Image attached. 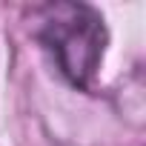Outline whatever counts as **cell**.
<instances>
[{
  "mask_svg": "<svg viewBox=\"0 0 146 146\" xmlns=\"http://www.w3.org/2000/svg\"><path fill=\"white\" fill-rule=\"evenodd\" d=\"M35 40L54 60V69L78 92H95L109 32L103 15L80 0H54L32 12Z\"/></svg>",
  "mask_w": 146,
  "mask_h": 146,
  "instance_id": "1",
  "label": "cell"
}]
</instances>
